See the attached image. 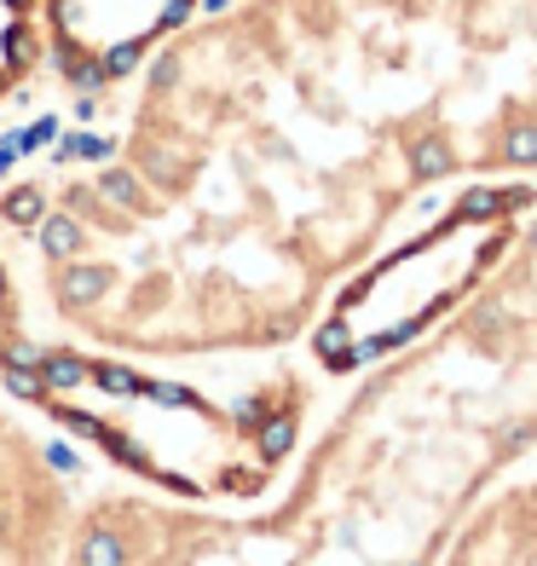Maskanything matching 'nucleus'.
Returning a JSON list of instances; mask_svg holds the SVG:
<instances>
[{"instance_id":"7ed1b4c3","label":"nucleus","mask_w":537,"mask_h":566,"mask_svg":"<svg viewBox=\"0 0 537 566\" xmlns=\"http://www.w3.org/2000/svg\"><path fill=\"white\" fill-rule=\"evenodd\" d=\"M41 46L70 87H105L197 12V0H35Z\"/></svg>"},{"instance_id":"f03ea898","label":"nucleus","mask_w":537,"mask_h":566,"mask_svg":"<svg viewBox=\"0 0 537 566\" xmlns=\"http://www.w3.org/2000/svg\"><path fill=\"white\" fill-rule=\"evenodd\" d=\"M537 451V209L440 324L381 353L249 514L82 497L59 566H440L468 509Z\"/></svg>"},{"instance_id":"39448f33","label":"nucleus","mask_w":537,"mask_h":566,"mask_svg":"<svg viewBox=\"0 0 537 566\" xmlns=\"http://www.w3.org/2000/svg\"><path fill=\"white\" fill-rule=\"evenodd\" d=\"M440 566H537V474H503L456 526Z\"/></svg>"},{"instance_id":"20e7f679","label":"nucleus","mask_w":537,"mask_h":566,"mask_svg":"<svg viewBox=\"0 0 537 566\" xmlns=\"http://www.w3.org/2000/svg\"><path fill=\"white\" fill-rule=\"evenodd\" d=\"M70 514L75 497L53 446L0 405V566H59Z\"/></svg>"},{"instance_id":"f257e3e1","label":"nucleus","mask_w":537,"mask_h":566,"mask_svg":"<svg viewBox=\"0 0 537 566\" xmlns=\"http://www.w3.org/2000/svg\"><path fill=\"white\" fill-rule=\"evenodd\" d=\"M537 179V0H232L145 53L122 134L0 191L59 336L284 353L417 202Z\"/></svg>"}]
</instances>
